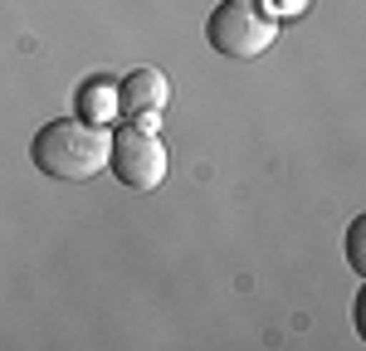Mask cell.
I'll list each match as a JSON object with an SVG mask.
<instances>
[{"label":"cell","mask_w":366,"mask_h":351,"mask_svg":"<svg viewBox=\"0 0 366 351\" xmlns=\"http://www.w3.org/2000/svg\"><path fill=\"white\" fill-rule=\"evenodd\" d=\"M108 146H113V132L103 122L54 117L34 132L29 156H34L39 176H49V180H93L108 166Z\"/></svg>","instance_id":"6da1fadb"},{"label":"cell","mask_w":366,"mask_h":351,"mask_svg":"<svg viewBox=\"0 0 366 351\" xmlns=\"http://www.w3.org/2000/svg\"><path fill=\"white\" fill-rule=\"evenodd\" d=\"M210 49L229 63H249L279 39V15L264 10V0H220L205 20Z\"/></svg>","instance_id":"7a4b0ae2"},{"label":"cell","mask_w":366,"mask_h":351,"mask_svg":"<svg viewBox=\"0 0 366 351\" xmlns=\"http://www.w3.org/2000/svg\"><path fill=\"white\" fill-rule=\"evenodd\" d=\"M108 166H113V176L127 190H157L167 180L171 156H167V146L157 142L152 127H122V132H113Z\"/></svg>","instance_id":"3957f363"},{"label":"cell","mask_w":366,"mask_h":351,"mask_svg":"<svg viewBox=\"0 0 366 351\" xmlns=\"http://www.w3.org/2000/svg\"><path fill=\"white\" fill-rule=\"evenodd\" d=\"M167 103H171V78L157 63H142V68H132V73L117 83V108L127 117H147V122H152Z\"/></svg>","instance_id":"277c9868"},{"label":"cell","mask_w":366,"mask_h":351,"mask_svg":"<svg viewBox=\"0 0 366 351\" xmlns=\"http://www.w3.org/2000/svg\"><path fill=\"white\" fill-rule=\"evenodd\" d=\"M113 108H117V88L108 78H93V83L79 88V113H84V122H108Z\"/></svg>","instance_id":"5b68a950"},{"label":"cell","mask_w":366,"mask_h":351,"mask_svg":"<svg viewBox=\"0 0 366 351\" xmlns=\"http://www.w3.org/2000/svg\"><path fill=\"white\" fill-rule=\"evenodd\" d=\"M347 254H352V268L362 273V268H366V259H362V220L352 225V239H347Z\"/></svg>","instance_id":"8992f818"},{"label":"cell","mask_w":366,"mask_h":351,"mask_svg":"<svg viewBox=\"0 0 366 351\" xmlns=\"http://www.w3.org/2000/svg\"><path fill=\"white\" fill-rule=\"evenodd\" d=\"M264 10L269 15H298V10H308V0H269Z\"/></svg>","instance_id":"52a82bcc"}]
</instances>
